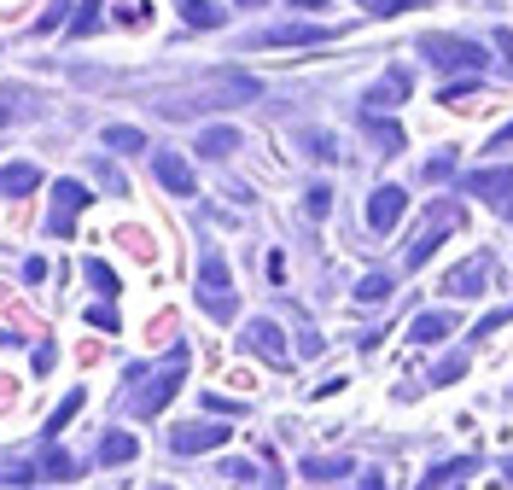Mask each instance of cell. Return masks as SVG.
I'll list each match as a JSON object with an SVG mask.
<instances>
[{
    "instance_id": "6da1fadb",
    "label": "cell",
    "mask_w": 513,
    "mask_h": 490,
    "mask_svg": "<svg viewBox=\"0 0 513 490\" xmlns=\"http://www.w3.org/2000/svg\"><path fill=\"white\" fill-rule=\"evenodd\" d=\"M181 380H187V345H170V356H164V368H158V374H140V368H135L140 391L129 397V403H135V415H158L175 391H181Z\"/></svg>"
},
{
    "instance_id": "7a4b0ae2",
    "label": "cell",
    "mask_w": 513,
    "mask_h": 490,
    "mask_svg": "<svg viewBox=\"0 0 513 490\" xmlns=\"http://www.w3.org/2000/svg\"><path fill=\"white\" fill-rule=\"evenodd\" d=\"M420 59H432L438 70H467V76H479L484 47L467 41V35H420Z\"/></svg>"
},
{
    "instance_id": "3957f363",
    "label": "cell",
    "mask_w": 513,
    "mask_h": 490,
    "mask_svg": "<svg viewBox=\"0 0 513 490\" xmlns=\"http://www.w3.org/2000/svg\"><path fill=\"white\" fill-rule=\"evenodd\" d=\"M199 304H205L216 321H234V298H228V263L205 251V263H199Z\"/></svg>"
},
{
    "instance_id": "277c9868",
    "label": "cell",
    "mask_w": 513,
    "mask_h": 490,
    "mask_svg": "<svg viewBox=\"0 0 513 490\" xmlns=\"http://www.w3.org/2000/svg\"><path fill=\"white\" fill-rule=\"evenodd\" d=\"M449 228H461V205H432V222H426V228L414 234V245H409V257H403V263H409V269H420V263H432V251L444 245V234H449Z\"/></svg>"
},
{
    "instance_id": "5b68a950",
    "label": "cell",
    "mask_w": 513,
    "mask_h": 490,
    "mask_svg": "<svg viewBox=\"0 0 513 490\" xmlns=\"http://www.w3.org/2000/svg\"><path fill=\"white\" fill-rule=\"evenodd\" d=\"M82 205H88V187H82V181H53V216H47V234H53V240H70L76 210Z\"/></svg>"
},
{
    "instance_id": "8992f818",
    "label": "cell",
    "mask_w": 513,
    "mask_h": 490,
    "mask_svg": "<svg viewBox=\"0 0 513 490\" xmlns=\"http://www.w3.org/2000/svg\"><path fill=\"white\" fill-rule=\"evenodd\" d=\"M234 438V426H222V420H199V426H181L170 438L175 455H205V450H222Z\"/></svg>"
},
{
    "instance_id": "52a82bcc",
    "label": "cell",
    "mask_w": 513,
    "mask_h": 490,
    "mask_svg": "<svg viewBox=\"0 0 513 490\" xmlns=\"http://www.w3.org/2000/svg\"><path fill=\"white\" fill-rule=\"evenodd\" d=\"M403 100H409V70L391 65V70L374 82V88H368V117H385L391 105H403Z\"/></svg>"
},
{
    "instance_id": "ba28073f",
    "label": "cell",
    "mask_w": 513,
    "mask_h": 490,
    "mask_svg": "<svg viewBox=\"0 0 513 490\" xmlns=\"http://www.w3.org/2000/svg\"><path fill=\"white\" fill-rule=\"evenodd\" d=\"M403 210H409V193H403V187H379L374 199H368V228H374V234H391V228L403 222Z\"/></svg>"
},
{
    "instance_id": "9c48e42d",
    "label": "cell",
    "mask_w": 513,
    "mask_h": 490,
    "mask_svg": "<svg viewBox=\"0 0 513 490\" xmlns=\"http://www.w3.org/2000/svg\"><path fill=\"white\" fill-rule=\"evenodd\" d=\"M245 345L257 350L263 362H274V368H286V356H292V350H286V333H280L274 321H251V327H245Z\"/></svg>"
},
{
    "instance_id": "30bf717a",
    "label": "cell",
    "mask_w": 513,
    "mask_h": 490,
    "mask_svg": "<svg viewBox=\"0 0 513 490\" xmlns=\"http://www.w3.org/2000/svg\"><path fill=\"white\" fill-rule=\"evenodd\" d=\"M152 175H158V181L170 187L175 199H193V193H199V175L187 170V164H181L175 152H158V158H152Z\"/></svg>"
},
{
    "instance_id": "8fae6325",
    "label": "cell",
    "mask_w": 513,
    "mask_h": 490,
    "mask_svg": "<svg viewBox=\"0 0 513 490\" xmlns=\"http://www.w3.org/2000/svg\"><path fill=\"white\" fill-rule=\"evenodd\" d=\"M327 30L321 24H280V30H263L251 47H321Z\"/></svg>"
},
{
    "instance_id": "7c38bea8",
    "label": "cell",
    "mask_w": 513,
    "mask_h": 490,
    "mask_svg": "<svg viewBox=\"0 0 513 490\" xmlns=\"http://www.w3.org/2000/svg\"><path fill=\"white\" fill-rule=\"evenodd\" d=\"M461 193H473V199H513V170H473L461 181Z\"/></svg>"
},
{
    "instance_id": "4fadbf2b",
    "label": "cell",
    "mask_w": 513,
    "mask_h": 490,
    "mask_svg": "<svg viewBox=\"0 0 513 490\" xmlns=\"http://www.w3.org/2000/svg\"><path fill=\"white\" fill-rule=\"evenodd\" d=\"M41 187V170L35 164H0V199H24Z\"/></svg>"
},
{
    "instance_id": "5bb4252c",
    "label": "cell",
    "mask_w": 513,
    "mask_h": 490,
    "mask_svg": "<svg viewBox=\"0 0 513 490\" xmlns=\"http://www.w3.org/2000/svg\"><path fill=\"white\" fill-rule=\"evenodd\" d=\"M449 333H455V315L449 310L414 315V327H409V339H420V345H438V339H449Z\"/></svg>"
},
{
    "instance_id": "9a60e30c",
    "label": "cell",
    "mask_w": 513,
    "mask_h": 490,
    "mask_svg": "<svg viewBox=\"0 0 513 490\" xmlns=\"http://www.w3.org/2000/svg\"><path fill=\"white\" fill-rule=\"evenodd\" d=\"M135 455H140L135 432H105L100 438V467H123V461H135Z\"/></svg>"
},
{
    "instance_id": "2e32d148",
    "label": "cell",
    "mask_w": 513,
    "mask_h": 490,
    "mask_svg": "<svg viewBox=\"0 0 513 490\" xmlns=\"http://www.w3.org/2000/svg\"><path fill=\"white\" fill-rule=\"evenodd\" d=\"M199 152H205V158H228V152H240V129H234V123H210L205 135H199Z\"/></svg>"
},
{
    "instance_id": "e0dca14e",
    "label": "cell",
    "mask_w": 513,
    "mask_h": 490,
    "mask_svg": "<svg viewBox=\"0 0 513 490\" xmlns=\"http://www.w3.org/2000/svg\"><path fill=\"white\" fill-rule=\"evenodd\" d=\"M484 275H490V257H479L473 269H455V275L444 280V292H455V298H473V292L484 286Z\"/></svg>"
},
{
    "instance_id": "ac0fdd59",
    "label": "cell",
    "mask_w": 513,
    "mask_h": 490,
    "mask_svg": "<svg viewBox=\"0 0 513 490\" xmlns=\"http://www.w3.org/2000/svg\"><path fill=\"white\" fill-rule=\"evenodd\" d=\"M100 146L105 152H146V135L129 123H111V129H100Z\"/></svg>"
},
{
    "instance_id": "d6986e66",
    "label": "cell",
    "mask_w": 513,
    "mask_h": 490,
    "mask_svg": "<svg viewBox=\"0 0 513 490\" xmlns=\"http://www.w3.org/2000/svg\"><path fill=\"white\" fill-rule=\"evenodd\" d=\"M181 18H187L193 30H222V12H216V0H181Z\"/></svg>"
},
{
    "instance_id": "ffe728a7",
    "label": "cell",
    "mask_w": 513,
    "mask_h": 490,
    "mask_svg": "<svg viewBox=\"0 0 513 490\" xmlns=\"http://www.w3.org/2000/svg\"><path fill=\"white\" fill-rule=\"evenodd\" d=\"M467 467H473V455H455V461H444V467H432V473L420 479V490H444L449 479H455V473H467Z\"/></svg>"
},
{
    "instance_id": "44dd1931",
    "label": "cell",
    "mask_w": 513,
    "mask_h": 490,
    "mask_svg": "<svg viewBox=\"0 0 513 490\" xmlns=\"http://www.w3.org/2000/svg\"><path fill=\"white\" fill-rule=\"evenodd\" d=\"M368 129H374V140L385 146V158H391V152H403V129H397L391 117H368Z\"/></svg>"
},
{
    "instance_id": "7402d4cb",
    "label": "cell",
    "mask_w": 513,
    "mask_h": 490,
    "mask_svg": "<svg viewBox=\"0 0 513 490\" xmlns=\"http://www.w3.org/2000/svg\"><path fill=\"white\" fill-rule=\"evenodd\" d=\"M76 409H82V391H70L65 403H59V409L47 415V444H53V438H59V432L70 426V415H76Z\"/></svg>"
},
{
    "instance_id": "603a6c76",
    "label": "cell",
    "mask_w": 513,
    "mask_h": 490,
    "mask_svg": "<svg viewBox=\"0 0 513 490\" xmlns=\"http://www.w3.org/2000/svg\"><path fill=\"white\" fill-rule=\"evenodd\" d=\"M304 473L309 479H339V473H350V461H344V455H333V461H327V455H309Z\"/></svg>"
},
{
    "instance_id": "cb8c5ba5",
    "label": "cell",
    "mask_w": 513,
    "mask_h": 490,
    "mask_svg": "<svg viewBox=\"0 0 513 490\" xmlns=\"http://www.w3.org/2000/svg\"><path fill=\"white\" fill-rule=\"evenodd\" d=\"M41 473H53V479H70V473H76V461H70L59 444H47V450H41Z\"/></svg>"
},
{
    "instance_id": "d4e9b609",
    "label": "cell",
    "mask_w": 513,
    "mask_h": 490,
    "mask_svg": "<svg viewBox=\"0 0 513 490\" xmlns=\"http://www.w3.org/2000/svg\"><path fill=\"white\" fill-rule=\"evenodd\" d=\"M304 152L309 158H339V140L321 135V129H304Z\"/></svg>"
},
{
    "instance_id": "484cf974",
    "label": "cell",
    "mask_w": 513,
    "mask_h": 490,
    "mask_svg": "<svg viewBox=\"0 0 513 490\" xmlns=\"http://www.w3.org/2000/svg\"><path fill=\"white\" fill-rule=\"evenodd\" d=\"M356 298H362V304H385V298H391V275H368L356 286Z\"/></svg>"
},
{
    "instance_id": "4316f807",
    "label": "cell",
    "mask_w": 513,
    "mask_h": 490,
    "mask_svg": "<svg viewBox=\"0 0 513 490\" xmlns=\"http://www.w3.org/2000/svg\"><path fill=\"white\" fill-rule=\"evenodd\" d=\"M88 30H100V6H94V0H88V6L76 12V18H70V35H76V41H82Z\"/></svg>"
},
{
    "instance_id": "83f0119b",
    "label": "cell",
    "mask_w": 513,
    "mask_h": 490,
    "mask_svg": "<svg viewBox=\"0 0 513 490\" xmlns=\"http://www.w3.org/2000/svg\"><path fill=\"white\" fill-rule=\"evenodd\" d=\"M88 280L100 286V298H117V275H111L105 263H94V257H88Z\"/></svg>"
},
{
    "instance_id": "f1b7e54d",
    "label": "cell",
    "mask_w": 513,
    "mask_h": 490,
    "mask_svg": "<svg viewBox=\"0 0 513 490\" xmlns=\"http://www.w3.org/2000/svg\"><path fill=\"white\" fill-rule=\"evenodd\" d=\"M146 18H152V6H146V0H129V6H117V24H129V30H140Z\"/></svg>"
},
{
    "instance_id": "f546056e",
    "label": "cell",
    "mask_w": 513,
    "mask_h": 490,
    "mask_svg": "<svg viewBox=\"0 0 513 490\" xmlns=\"http://www.w3.org/2000/svg\"><path fill=\"white\" fill-rule=\"evenodd\" d=\"M461 374H467V356H449V362L432 368V385H449V380H461Z\"/></svg>"
},
{
    "instance_id": "4dcf8cb0",
    "label": "cell",
    "mask_w": 513,
    "mask_h": 490,
    "mask_svg": "<svg viewBox=\"0 0 513 490\" xmlns=\"http://www.w3.org/2000/svg\"><path fill=\"white\" fill-rule=\"evenodd\" d=\"M304 210H309V216H327V210H333V187H309Z\"/></svg>"
},
{
    "instance_id": "1f68e13d",
    "label": "cell",
    "mask_w": 513,
    "mask_h": 490,
    "mask_svg": "<svg viewBox=\"0 0 513 490\" xmlns=\"http://www.w3.org/2000/svg\"><path fill=\"white\" fill-rule=\"evenodd\" d=\"M449 175H455V158H449V152H438V158L420 170V181H449Z\"/></svg>"
},
{
    "instance_id": "d6a6232c",
    "label": "cell",
    "mask_w": 513,
    "mask_h": 490,
    "mask_svg": "<svg viewBox=\"0 0 513 490\" xmlns=\"http://www.w3.org/2000/svg\"><path fill=\"white\" fill-rule=\"evenodd\" d=\"M508 321H513V310H490V315L479 321V327H473V339H484V333H496V327H508Z\"/></svg>"
},
{
    "instance_id": "836d02e7",
    "label": "cell",
    "mask_w": 513,
    "mask_h": 490,
    "mask_svg": "<svg viewBox=\"0 0 513 490\" xmlns=\"http://www.w3.org/2000/svg\"><path fill=\"white\" fill-rule=\"evenodd\" d=\"M65 12H70L65 0H53V6H47V18H41L35 30H41V35H47V30H59V24H65Z\"/></svg>"
},
{
    "instance_id": "e575fe53",
    "label": "cell",
    "mask_w": 513,
    "mask_h": 490,
    "mask_svg": "<svg viewBox=\"0 0 513 490\" xmlns=\"http://www.w3.org/2000/svg\"><path fill=\"white\" fill-rule=\"evenodd\" d=\"M30 479H35L30 467H6V473H0V485H30Z\"/></svg>"
},
{
    "instance_id": "d590c367",
    "label": "cell",
    "mask_w": 513,
    "mask_h": 490,
    "mask_svg": "<svg viewBox=\"0 0 513 490\" xmlns=\"http://www.w3.org/2000/svg\"><path fill=\"white\" fill-rule=\"evenodd\" d=\"M24 280H30V286H41V280H47V263H41V257H30V263H24Z\"/></svg>"
},
{
    "instance_id": "8d00e7d4",
    "label": "cell",
    "mask_w": 513,
    "mask_h": 490,
    "mask_svg": "<svg viewBox=\"0 0 513 490\" xmlns=\"http://www.w3.org/2000/svg\"><path fill=\"white\" fill-rule=\"evenodd\" d=\"M88 321H100L105 333H111V327H117V310H111V304H100V310H88Z\"/></svg>"
},
{
    "instance_id": "74e56055",
    "label": "cell",
    "mask_w": 513,
    "mask_h": 490,
    "mask_svg": "<svg viewBox=\"0 0 513 490\" xmlns=\"http://www.w3.org/2000/svg\"><path fill=\"white\" fill-rule=\"evenodd\" d=\"M490 146H513V129H502V135L490 140Z\"/></svg>"
},
{
    "instance_id": "f35d334b",
    "label": "cell",
    "mask_w": 513,
    "mask_h": 490,
    "mask_svg": "<svg viewBox=\"0 0 513 490\" xmlns=\"http://www.w3.org/2000/svg\"><path fill=\"white\" fill-rule=\"evenodd\" d=\"M362 490H385V479H379V473H374V479H362Z\"/></svg>"
},
{
    "instance_id": "ab89813d",
    "label": "cell",
    "mask_w": 513,
    "mask_h": 490,
    "mask_svg": "<svg viewBox=\"0 0 513 490\" xmlns=\"http://www.w3.org/2000/svg\"><path fill=\"white\" fill-rule=\"evenodd\" d=\"M292 6H327V0H292Z\"/></svg>"
},
{
    "instance_id": "60d3db41",
    "label": "cell",
    "mask_w": 513,
    "mask_h": 490,
    "mask_svg": "<svg viewBox=\"0 0 513 490\" xmlns=\"http://www.w3.org/2000/svg\"><path fill=\"white\" fill-rule=\"evenodd\" d=\"M6 117H12V111H6V105H0V129H6Z\"/></svg>"
},
{
    "instance_id": "b9f144b4",
    "label": "cell",
    "mask_w": 513,
    "mask_h": 490,
    "mask_svg": "<svg viewBox=\"0 0 513 490\" xmlns=\"http://www.w3.org/2000/svg\"><path fill=\"white\" fill-rule=\"evenodd\" d=\"M508 485H513V461H508Z\"/></svg>"
},
{
    "instance_id": "7bdbcfd3",
    "label": "cell",
    "mask_w": 513,
    "mask_h": 490,
    "mask_svg": "<svg viewBox=\"0 0 513 490\" xmlns=\"http://www.w3.org/2000/svg\"><path fill=\"white\" fill-rule=\"evenodd\" d=\"M362 6H379V0H362Z\"/></svg>"
},
{
    "instance_id": "ee69618b",
    "label": "cell",
    "mask_w": 513,
    "mask_h": 490,
    "mask_svg": "<svg viewBox=\"0 0 513 490\" xmlns=\"http://www.w3.org/2000/svg\"><path fill=\"white\" fill-rule=\"evenodd\" d=\"M245 6H257V0H245Z\"/></svg>"
},
{
    "instance_id": "f6af8a7d",
    "label": "cell",
    "mask_w": 513,
    "mask_h": 490,
    "mask_svg": "<svg viewBox=\"0 0 513 490\" xmlns=\"http://www.w3.org/2000/svg\"><path fill=\"white\" fill-rule=\"evenodd\" d=\"M508 216H513V205H508Z\"/></svg>"
}]
</instances>
